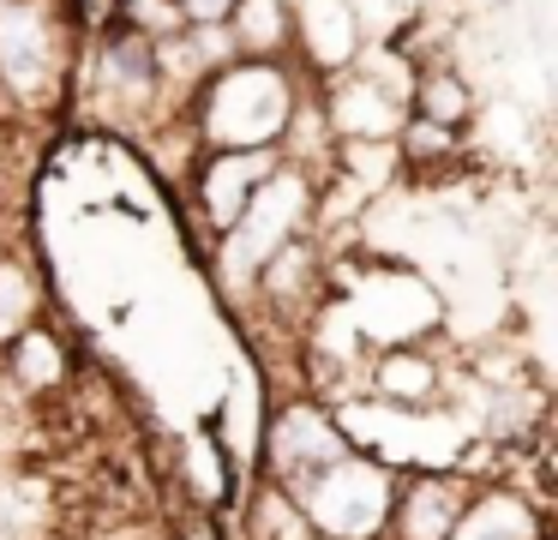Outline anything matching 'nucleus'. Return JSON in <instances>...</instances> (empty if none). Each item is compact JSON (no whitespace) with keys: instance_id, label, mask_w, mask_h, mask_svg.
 I'll list each match as a JSON object with an SVG mask.
<instances>
[]
</instances>
